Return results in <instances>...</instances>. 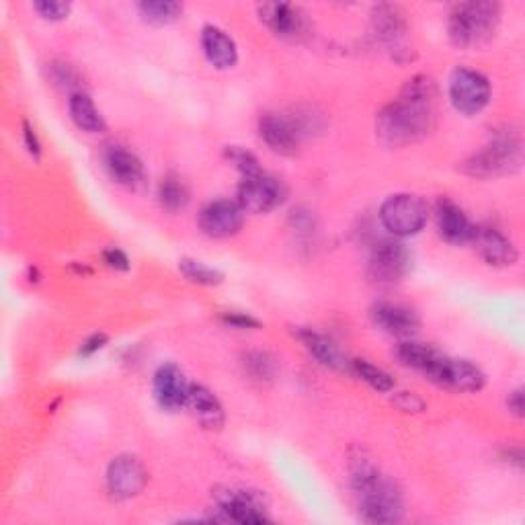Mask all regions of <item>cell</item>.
<instances>
[{
	"mask_svg": "<svg viewBox=\"0 0 525 525\" xmlns=\"http://www.w3.org/2000/svg\"><path fill=\"white\" fill-rule=\"evenodd\" d=\"M351 370L363 380L368 382L374 390L378 392H390L394 390V380L388 372H384L382 368L374 366V363L366 361V359H353L351 361Z\"/></svg>",
	"mask_w": 525,
	"mask_h": 525,
	"instance_id": "29",
	"label": "cell"
},
{
	"mask_svg": "<svg viewBox=\"0 0 525 525\" xmlns=\"http://www.w3.org/2000/svg\"><path fill=\"white\" fill-rule=\"evenodd\" d=\"M249 366L257 368V370H255V376H257V378H263V376L267 378V376L273 374L275 363H273L265 353H255V359L249 361Z\"/></svg>",
	"mask_w": 525,
	"mask_h": 525,
	"instance_id": "34",
	"label": "cell"
},
{
	"mask_svg": "<svg viewBox=\"0 0 525 525\" xmlns=\"http://www.w3.org/2000/svg\"><path fill=\"white\" fill-rule=\"evenodd\" d=\"M470 242L480 259L491 267H511L517 261L515 245L497 228L474 226Z\"/></svg>",
	"mask_w": 525,
	"mask_h": 525,
	"instance_id": "12",
	"label": "cell"
},
{
	"mask_svg": "<svg viewBox=\"0 0 525 525\" xmlns=\"http://www.w3.org/2000/svg\"><path fill=\"white\" fill-rule=\"evenodd\" d=\"M179 271L197 286H220L222 281H224V273L222 271H218L214 267H208L206 263L195 261V259H181L179 261Z\"/></svg>",
	"mask_w": 525,
	"mask_h": 525,
	"instance_id": "28",
	"label": "cell"
},
{
	"mask_svg": "<svg viewBox=\"0 0 525 525\" xmlns=\"http://www.w3.org/2000/svg\"><path fill=\"white\" fill-rule=\"evenodd\" d=\"M245 224V212L230 199H218L199 214V228L212 238H230Z\"/></svg>",
	"mask_w": 525,
	"mask_h": 525,
	"instance_id": "11",
	"label": "cell"
},
{
	"mask_svg": "<svg viewBox=\"0 0 525 525\" xmlns=\"http://www.w3.org/2000/svg\"><path fill=\"white\" fill-rule=\"evenodd\" d=\"M144 21L152 25H169L183 15V5L173 3V0H144L138 5Z\"/></svg>",
	"mask_w": 525,
	"mask_h": 525,
	"instance_id": "27",
	"label": "cell"
},
{
	"mask_svg": "<svg viewBox=\"0 0 525 525\" xmlns=\"http://www.w3.org/2000/svg\"><path fill=\"white\" fill-rule=\"evenodd\" d=\"M501 25V5L491 0H472L460 3L450 13L448 33L452 44L462 50L489 44Z\"/></svg>",
	"mask_w": 525,
	"mask_h": 525,
	"instance_id": "3",
	"label": "cell"
},
{
	"mask_svg": "<svg viewBox=\"0 0 525 525\" xmlns=\"http://www.w3.org/2000/svg\"><path fill=\"white\" fill-rule=\"evenodd\" d=\"M23 138H25V146H27V150H29L33 156H39V154H42V144H39V140H37L33 128L27 124V121L23 124Z\"/></svg>",
	"mask_w": 525,
	"mask_h": 525,
	"instance_id": "36",
	"label": "cell"
},
{
	"mask_svg": "<svg viewBox=\"0 0 525 525\" xmlns=\"http://www.w3.org/2000/svg\"><path fill=\"white\" fill-rule=\"evenodd\" d=\"M437 355H439L437 349L423 345V343H413V341L400 343L396 349V357L400 359L402 366L413 368L421 374H425L431 368V363L437 359Z\"/></svg>",
	"mask_w": 525,
	"mask_h": 525,
	"instance_id": "26",
	"label": "cell"
},
{
	"mask_svg": "<svg viewBox=\"0 0 525 525\" xmlns=\"http://www.w3.org/2000/svg\"><path fill=\"white\" fill-rule=\"evenodd\" d=\"M201 48H204L210 64L218 70H228L238 62V48L234 39L220 27H204V31H201Z\"/></svg>",
	"mask_w": 525,
	"mask_h": 525,
	"instance_id": "23",
	"label": "cell"
},
{
	"mask_svg": "<svg viewBox=\"0 0 525 525\" xmlns=\"http://www.w3.org/2000/svg\"><path fill=\"white\" fill-rule=\"evenodd\" d=\"M286 197V185L261 171L251 177H242V183L238 185L236 204L245 214H269L284 204Z\"/></svg>",
	"mask_w": 525,
	"mask_h": 525,
	"instance_id": "6",
	"label": "cell"
},
{
	"mask_svg": "<svg viewBox=\"0 0 525 525\" xmlns=\"http://www.w3.org/2000/svg\"><path fill=\"white\" fill-rule=\"evenodd\" d=\"M105 345H107V335H103V333H97V335L89 337V339H87L83 345H80V355L89 357V355H93V353L101 351Z\"/></svg>",
	"mask_w": 525,
	"mask_h": 525,
	"instance_id": "35",
	"label": "cell"
},
{
	"mask_svg": "<svg viewBox=\"0 0 525 525\" xmlns=\"http://www.w3.org/2000/svg\"><path fill=\"white\" fill-rule=\"evenodd\" d=\"M427 378L437 386L458 392H478L484 386V374L476 366H472L470 361L452 359L446 355L437 357Z\"/></svg>",
	"mask_w": 525,
	"mask_h": 525,
	"instance_id": "8",
	"label": "cell"
},
{
	"mask_svg": "<svg viewBox=\"0 0 525 525\" xmlns=\"http://www.w3.org/2000/svg\"><path fill=\"white\" fill-rule=\"evenodd\" d=\"M450 99L452 105L464 115L480 113L491 101L489 78L470 68L454 70L450 78Z\"/></svg>",
	"mask_w": 525,
	"mask_h": 525,
	"instance_id": "7",
	"label": "cell"
},
{
	"mask_svg": "<svg viewBox=\"0 0 525 525\" xmlns=\"http://www.w3.org/2000/svg\"><path fill=\"white\" fill-rule=\"evenodd\" d=\"M372 320L378 329L394 337H411L421 327V318L413 308L392 302H378L372 308Z\"/></svg>",
	"mask_w": 525,
	"mask_h": 525,
	"instance_id": "17",
	"label": "cell"
},
{
	"mask_svg": "<svg viewBox=\"0 0 525 525\" xmlns=\"http://www.w3.org/2000/svg\"><path fill=\"white\" fill-rule=\"evenodd\" d=\"M523 163V144L517 134H497L476 154L460 165L462 173L474 179H495L513 175Z\"/></svg>",
	"mask_w": 525,
	"mask_h": 525,
	"instance_id": "4",
	"label": "cell"
},
{
	"mask_svg": "<svg viewBox=\"0 0 525 525\" xmlns=\"http://www.w3.org/2000/svg\"><path fill=\"white\" fill-rule=\"evenodd\" d=\"M103 261L107 263V267L111 269H117V271H128L130 269V259L124 251H119V249H107L103 253Z\"/></svg>",
	"mask_w": 525,
	"mask_h": 525,
	"instance_id": "33",
	"label": "cell"
},
{
	"mask_svg": "<svg viewBox=\"0 0 525 525\" xmlns=\"http://www.w3.org/2000/svg\"><path fill=\"white\" fill-rule=\"evenodd\" d=\"M507 405H509V411H511L515 417H523V390H521V388H517L515 392L509 394Z\"/></svg>",
	"mask_w": 525,
	"mask_h": 525,
	"instance_id": "37",
	"label": "cell"
},
{
	"mask_svg": "<svg viewBox=\"0 0 525 525\" xmlns=\"http://www.w3.org/2000/svg\"><path fill=\"white\" fill-rule=\"evenodd\" d=\"M189 386L175 363L160 366L154 374V398L165 411H179L187 405Z\"/></svg>",
	"mask_w": 525,
	"mask_h": 525,
	"instance_id": "16",
	"label": "cell"
},
{
	"mask_svg": "<svg viewBox=\"0 0 525 525\" xmlns=\"http://www.w3.org/2000/svg\"><path fill=\"white\" fill-rule=\"evenodd\" d=\"M411 269V253L396 240H380L370 255V275L378 284H398Z\"/></svg>",
	"mask_w": 525,
	"mask_h": 525,
	"instance_id": "9",
	"label": "cell"
},
{
	"mask_svg": "<svg viewBox=\"0 0 525 525\" xmlns=\"http://www.w3.org/2000/svg\"><path fill=\"white\" fill-rule=\"evenodd\" d=\"M146 482H148V472L134 456H119L109 464L107 489L119 501L138 497L144 491Z\"/></svg>",
	"mask_w": 525,
	"mask_h": 525,
	"instance_id": "10",
	"label": "cell"
},
{
	"mask_svg": "<svg viewBox=\"0 0 525 525\" xmlns=\"http://www.w3.org/2000/svg\"><path fill=\"white\" fill-rule=\"evenodd\" d=\"M103 163L107 173L128 189H142L146 185V171L142 160L124 146H109L103 154Z\"/></svg>",
	"mask_w": 525,
	"mask_h": 525,
	"instance_id": "15",
	"label": "cell"
},
{
	"mask_svg": "<svg viewBox=\"0 0 525 525\" xmlns=\"http://www.w3.org/2000/svg\"><path fill=\"white\" fill-rule=\"evenodd\" d=\"M435 222L439 236L450 242V245H466V242H470L474 226L470 224L464 210L458 204H454L452 199L443 197L437 201Z\"/></svg>",
	"mask_w": 525,
	"mask_h": 525,
	"instance_id": "18",
	"label": "cell"
},
{
	"mask_svg": "<svg viewBox=\"0 0 525 525\" xmlns=\"http://www.w3.org/2000/svg\"><path fill=\"white\" fill-rule=\"evenodd\" d=\"M185 407L191 409L193 417L206 429L218 431L224 427V409L220 405V400L216 398V394L208 390L206 386L191 384Z\"/></svg>",
	"mask_w": 525,
	"mask_h": 525,
	"instance_id": "20",
	"label": "cell"
},
{
	"mask_svg": "<svg viewBox=\"0 0 525 525\" xmlns=\"http://www.w3.org/2000/svg\"><path fill=\"white\" fill-rule=\"evenodd\" d=\"M226 158L242 173V177H251V175L261 173L259 160L255 158V154H251V152L245 150V148L228 146V148H226Z\"/></svg>",
	"mask_w": 525,
	"mask_h": 525,
	"instance_id": "30",
	"label": "cell"
},
{
	"mask_svg": "<svg viewBox=\"0 0 525 525\" xmlns=\"http://www.w3.org/2000/svg\"><path fill=\"white\" fill-rule=\"evenodd\" d=\"M351 484L359 497L361 519L368 523H398L405 515L400 489L368 458L351 460Z\"/></svg>",
	"mask_w": 525,
	"mask_h": 525,
	"instance_id": "2",
	"label": "cell"
},
{
	"mask_svg": "<svg viewBox=\"0 0 525 525\" xmlns=\"http://www.w3.org/2000/svg\"><path fill=\"white\" fill-rule=\"evenodd\" d=\"M68 109H70V117L74 124L89 134H103L107 130L105 119L101 115V111L95 107L93 99L87 93H72L70 101H68Z\"/></svg>",
	"mask_w": 525,
	"mask_h": 525,
	"instance_id": "24",
	"label": "cell"
},
{
	"mask_svg": "<svg viewBox=\"0 0 525 525\" xmlns=\"http://www.w3.org/2000/svg\"><path fill=\"white\" fill-rule=\"evenodd\" d=\"M427 216L429 208L425 201L411 193L390 195L380 208V220L394 236L419 234L427 224Z\"/></svg>",
	"mask_w": 525,
	"mask_h": 525,
	"instance_id": "5",
	"label": "cell"
},
{
	"mask_svg": "<svg viewBox=\"0 0 525 525\" xmlns=\"http://www.w3.org/2000/svg\"><path fill=\"white\" fill-rule=\"evenodd\" d=\"M33 9L48 21H62L70 15V5L60 0H42V3H35Z\"/></svg>",
	"mask_w": 525,
	"mask_h": 525,
	"instance_id": "31",
	"label": "cell"
},
{
	"mask_svg": "<svg viewBox=\"0 0 525 525\" xmlns=\"http://www.w3.org/2000/svg\"><path fill=\"white\" fill-rule=\"evenodd\" d=\"M372 23H374V35L380 39V42L386 44L388 48H394V52H400V46L405 44V37L409 31L405 15L392 5H380L374 9Z\"/></svg>",
	"mask_w": 525,
	"mask_h": 525,
	"instance_id": "22",
	"label": "cell"
},
{
	"mask_svg": "<svg viewBox=\"0 0 525 525\" xmlns=\"http://www.w3.org/2000/svg\"><path fill=\"white\" fill-rule=\"evenodd\" d=\"M437 126V85L429 76H415L376 119V132L388 146H409L427 138Z\"/></svg>",
	"mask_w": 525,
	"mask_h": 525,
	"instance_id": "1",
	"label": "cell"
},
{
	"mask_svg": "<svg viewBox=\"0 0 525 525\" xmlns=\"http://www.w3.org/2000/svg\"><path fill=\"white\" fill-rule=\"evenodd\" d=\"M189 187L177 175H167L158 185V201L167 212H181L189 204Z\"/></svg>",
	"mask_w": 525,
	"mask_h": 525,
	"instance_id": "25",
	"label": "cell"
},
{
	"mask_svg": "<svg viewBox=\"0 0 525 525\" xmlns=\"http://www.w3.org/2000/svg\"><path fill=\"white\" fill-rule=\"evenodd\" d=\"M296 337L325 368H331L337 372H349L351 370V361L343 355V351L327 335L316 333L312 329H300V331H296Z\"/></svg>",
	"mask_w": 525,
	"mask_h": 525,
	"instance_id": "21",
	"label": "cell"
},
{
	"mask_svg": "<svg viewBox=\"0 0 525 525\" xmlns=\"http://www.w3.org/2000/svg\"><path fill=\"white\" fill-rule=\"evenodd\" d=\"M216 509L222 519L236 523H265L269 515L265 513L263 501L251 491H224L216 497Z\"/></svg>",
	"mask_w": 525,
	"mask_h": 525,
	"instance_id": "13",
	"label": "cell"
},
{
	"mask_svg": "<svg viewBox=\"0 0 525 525\" xmlns=\"http://www.w3.org/2000/svg\"><path fill=\"white\" fill-rule=\"evenodd\" d=\"M222 322L232 329H240V331H245V329H259V320L249 316V314H242V312H226L222 316Z\"/></svg>",
	"mask_w": 525,
	"mask_h": 525,
	"instance_id": "32",
	"label": "cell"
},
{
	"mask_svg": "<svg viewBox=\"0 0 525 525\" xmlns=\"http://www.w3.org/2000/svg\"><path fill=\"white\" fill-rule=\"evenodd\" d=\"M259 134H261L263 142L277 154L292 156L300 148L302 132L296 126V121L286 117V115L265 113L259 119Z\"/></svg>",
	"mask_w": 525,
	"mask_h": 525,
	"instance_id": "14",
	"label": "cell"
},
{
	"mask_svg": "<svg viewBox=\"0 0 525 525\" xmlns=\"http://www.w3.org/2000/svg\"><path fill=\"white\" fill-rule=\"evenodd\" d=\"M261 21L279 37H298L304 31V13L288 3H267L259 9Z\"/></svg>",
	"mask_w": 525,
	"mask_h": 525,
	"instance_id": "19",
	"label": "cell"
}]
</instances>
